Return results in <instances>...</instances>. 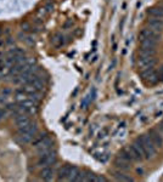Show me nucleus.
<instances>
[{
  "label": "nucleus",
  "mask_w": 163,
  "mask_h": 182,
  "mask_svg": "<svg viewBox=\"0 0 163 182\" xmlns=\"http://www.w3.org/2000/svg\"><path fill=\"white\" fill-rule=\"evenodd\" d=\"M139 141L141 143V147L144 149V153H145V158H153L156 154H157V149H156V146L153 144V142L151 141V139L148 137V135H143L141 137H139Z\"/></svg>",
  "instance_id": "f257e3e1"
},
{
  "label": "nucleus",
  "mask_w": 163,
  "mask_h": 182,
  "mask_svg": "<svg viewBox=\"0 0 163 182\" xmlns=\"http://www.w3.org/2000/svg\"><path fill=\"white\" fill-rule=\"evenodd\" d=\"M157 61L155 56H151V57H145V56H139V60H138V67L139 69L141 70H146L150 69V68H155Z\"/></svg>",
  "instance_id": "f03ea898"
},
{
  "label": "nucleus",
  "mask_w": 163,
  "mask_h": 182,
  "mask_svg": "<svg viewBox=\"0 0 163 182\" xmlns=\"http://www.w3.org/2000/svg\"><path fill=\"white\" fill-rule=\"evenodd\" d=\"M141 77L147 83V84H156L160 82V74L155 68H150V69L143 70L141 72Z\"/></svg>",
  "instance_id": "7ed1b4c3"
},
{
  "label": "nucleus",
  "mask_w": 163,
  "mask_h": 182,
  "mask_svg": "<svg viewBox=\"0 0 163 182\" xmlns=\"http://www.w3.org/2000/svg\"><path fill=\"white\" fill-rule=\"evenodd\" d=\"M55 162H56V153L52 152V151H50L48 153L40 155V159L38 162V165H40L43 168H46V166H51L52 164H55Z\"/></svg>",
  "instance_id": "20e7f679"
},
{
  "label": "nucleus",
  "mask_w": 163,
  "mask_h": 182,
  "mask_svg": "<svg viewBox=\"0 0 163 182\" xmlns=\"http://www.w3.org/2000/svg\"><path fill=\"white\" fill-rule=\"evenodd\" d=\"M139 38H140V40H143V39H151V40L157 42L158 40H161V34L158 32H155V30H152V29L150 28H145L141 30Z\"/></svg>",
  "instance_id": "39448f33"
},
{
  "label": "nucleus",
  "mask_w": 163,
  "mask_h": 182,
  "mask_svg": "<svg viewBox=\"0 0 163 182\" xmlns=\"http://www.w3.org/2000/svg\"><path fill=\"white\" fill-rule=\"evenodd\" d=\"M148 137L151 139V141L153 142V144L156 146V148H161L163 146V139H162V135L156 131V130H150L148 131Z\"/></svg>",
  "instance_id": "423d86ee"
},
{
  "label": "nucleus",
  "mask_w": 163,
  "mask_h": 182,
  "mask_svg": "<svg viewBox=\"0 0 163 182\" xmlns=\"http://www.w3.org/2000/svg\"><path fill=\"white\" fill-rule=\"evenodd\" d=\"M147 27L150 29H152V30H155V32H162L163 30V21L161 18H155V17H152L151 20H148L147 21Z\"/></svg>",
  "instance_id": "0eeeda50"
},
{
  "label": "nucleus",
  "mask_w": 163,
  "mask_h": 182,
  "mask_svg": "<svg viewBox=\"0 0 163 182\" xmlns=\"http://www.w3.org/2000/svg\"><path fill=\"white\" fill-rule=\"evenodd\" d=\"M29 124H30V119L26 114H18L16 117V125L18 126V129H22V127L29 125Z\"/></svg>",
  "instance_id": "6e6552de"
},
{
  "label": "nucleus",
  "mask_w": 163,
  "mask_h": 182,
  "mask_svg": "<svg viewBox=\"0 0 163 182\" xmlns=\"http://www.w3.org/2000/svg\"><path fill=\"white\" fill-rule=\"evenodd\" d=\"M40 176H42V179L45 180V181H50L54 177V170L51 169V166L43 168V170L40 171Z\"/></svg>",
  "instance_id": "1a4fd4ad"
},
{
  "label": "nucleus",
  "mask_w": 163,
  "mask_h": 182,
  "mask_svg": "<svg viewBox=\"0 0 163 182\" xmlns=\"http://www.w3.org/2000/svg\"><path fill=\"white\" fill-rule=\"evenodd\" d=\"M155 54H156V50L152 49V47H145V46H141L140 50H139V56L151 57V56H155Z\"/></svg>",
  "instance_id": "9d476101"
},
{
  "label": "nucleus",
  "mask_w": 163,
  "mask_h": 182,
  "mask_svg": "<svg viewBox=\"0 0 163 182\" xmlns=\"http://www.w3.org/2000/svg\"><path fill=\"white\" fill-rule=\"evenodd\" d=\"M147 14L155 18H163V10L161 9V6L157 7H151L147 10Z\"/></svg>",
  "instance_id": "9b49d317"
},
{
  "label": "nucleus",
  "mask_w": 163,
  "mask_h": 182,
  "mask_svg": "<svg viewBox=\"0 0 163 182\" xmlns=\"http://www.w3.org/2000/svg\"><path fill=\"white\" fill-rule=\"evenodd\" d=\"M79 174H80L79 169L75 168V166H71V170H70V174H68L67 180H68V181H78Z\"/></svg>",
  "instance_id": "f8f14e48"
},
{
  "label": "nucleus",
  "mask_w": 163,
  "mask_h": 182,
  "mask_svg": "<svg viewBox=\"0 0 163 182\" xmlns=\"http://www.w3.org/2000/svg\"><path fill=\"white\" fill-rule=\"evenodd\" d=\"M70 170H71V165H65L60 169L59 171V180H67L68 177V174H70Z\"/></svg>",
  "instance_id": "ddd939ff"
},
{
  "label": "nucleus",
  "mask_w": 163,
  "mask_h": 182,
  "mask_svg": "<svg viewBox=\"0 0 163 182\" xmlns=\"http://www.w3.org/2000/svg\"><path fill=\"white\" fill-rule=\"evenodd\" d=\"M115 164H116V166L118 169H123V170H128V169L130 168L129 166V162L128 160H124V159H122V158H117V160L115 162Z\"/></svg>",
  "instance_id": "4468645a"
},
{
  "label": "nucleus",
  "mask_w": 163,
  "mask_h": 182,
  "mask_svg": "<svg viewBox=\"0 0 163 182\" xmlns=\"http://www.w3.org/2000/svg\"><path fill=\"white\" fill-rule=\"evenodd\" d=\"M30 84L35 87L37 91H42V90L44 89V83H43V80H42L40 78H38V75L34 78V80H33Z\"/></svg>",
  "instance_id": "2eb2a0df"
},
{
  "label": "nucleus",
  "mask_w": 163,
  "mask_h": 182,
  "mask_svg": "<svg viewBox=\"0 0 163 182\" xmlns=\"http://www.w3.org/2000/svg\"><path fill=\"white\" fill-rule=\"evenodd\" d=\"M113 176L116 177V180H117V181H123V182L134 181L130 176H128V175H125V174H122V172H115V175H113Z\"/></svg>",
  "instance_id": "dca6fc26"
},
{
  "label": "nucleus",
  "mask_w": 163,
  "mask_h": 182,
  "mask_svg": "<svg viewBox=\"0 0 163 182\" xmlns=\"http://www.w3.org/2000/svg\"><path fill=\"white\" fill-rule=\"evenodd\" d=\"M52 44H54L56 47H60V46L63 44V37H62V34H56V35L52 38Z\"/></svg>",
  "instance_id": "f3484780"
},
{
  "label": "nucleus",
  "mask_w": 163,
  "mask_h": 182,
  "mask_svg": "<svg viewBox=\"0 0 163 182\" xmlns=\"http://www.w3.org/2000/svg\"><path fill=\"white\" fill-rule=\"evenodd\" d=\"M140 42H141V46L152 47V49H155V47H156V44H157V42L151 40V39H143V40H140Z\"/></svg>",
  "instance_id": "a211bd4d"
},
{
  "label": "nucleus",
  "mask_w": 163,
  "mask_h": 182,
  "mask_svg": "<svg viewBox=\"0 0 163 182\" xmlns=\"http://www.w3.org/2000/svg\"><path fill=\"white\" fill-rule=\"evenodd\" d=\"M15 98H16V101L20 103V102H22V101H25L26 100V92H23V91H17L16 92V95H15Z\"/></svg>",
  "instance_id": "6ab92c4d"
},
{
  "label": "nucleus",
  "mask_w": 163,
  "mask_h": 182,
  "mask_svg": "<svg viewBox=\"0 0 163 182\" xmlns=\"http://www.w3.org/2000/svg\"><path fill=\"white\" fill-rule=\"evenodd\" d=\"M93 181L95 182H106V179L102 177V176H96V175H94L93 176Z\"/></svg>",
  "instance_id": "aec40b11"
},
{
  "label": "nucleus",
  "mask_w": 163,
  "mask_h": 182,
  "mask_svg": "<svg viewBox=\"0 0 163 182\" xmlns=\"http://www.w3.org/2000/svg\"><path fill=\"white\" fill-rule=\"evenodd\" d=\"M45 10L48 11V12H51V11H54V5L52 4H46V6H45Z\"/></svg>",
  "instance_id": "412c9836"
},
{
  "label": "nucleus",
  "mask_w": 163,
  "mask_h": 182,
  "mask_svg": "<svg viewBox=\"0 0 163 182\" xmlns=\"http://www.w3.org/2000/svg\"><path fill=\"white\" fill-rule=\"evenodd\" d=\"M72 24H73V21H72V20H70V21H67V22L63 24V27H65V28H68V27H71Z\"/></svg>",
  "instance_id": "4be33fe9"
},
{
  "label": "nucleus",
  "mask_w": 163,
  "mask_h": 182,
  "mask_svg": "<svg viewBox=\"0 0 163 182\" xmlns=\"http://www.w3.org/2000/svg\"><path fill=\"white\" fill-rule=\"evenodd\" d=\"M5 117H6V111L5 109H0V120L4 119Z\"/></svg>",
  "instance_id": "5701e85b"
},
{
  "label": "nucleus",
  "mask_w": 163,
  "mask_h": 182,
  "mask_svg": "<svg viewBox=\"0 0 163 182\" xmlns=\"http://www.w3.org/2000/svg\"><path fill=\"white\" fill-rule=\"evenodd\" d=\"M158 74H160V80L163 82V66L160 68V72H158Z\"/></svg>",
  "instance_id": "b1692460"
}]
</instances>
